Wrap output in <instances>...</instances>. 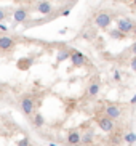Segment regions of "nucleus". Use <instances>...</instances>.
Instances as JSON below:
<instances>
[{"instance_id":"nucleus-1","label":"nucleus","mask_w":136,"mask_h":146,"mask_svg":"<svg viewBox=\"0 0 136 146\" xmlns=\"http://www.w3.org/2000/svg\"><path fill=\"white\" fill-rule=\"evenodd\" d=\"M96 124H98V127L104 133H112L114 129H115V120H112L111 117H107V116L99 117V119L96 120Z\"/></svg>"},{"instance_id":"nucleus-2","label":"nucleus","mask_w":136,"mask_h":146,"mask_svg":"<svg viewBox=\"0 0 136 146\" xmlns=\"http://www.w3.org/2000/svg\"><path fill=\"white\" fill-rule=\"evenodd\" d=\"M112 23V16L106 11H102V13H98L94 16V24L99 27V29H107V27L111 26Z\"/></svg>"},{"instance_id":"nucleus-3","label":"nucleus","mask_w":136,"mask_h":146,"mask_svg":"<svg viewBox=\"0 0 136 146\" xmlns=\"http://www.w3.org/2000/svg\"><path fill=\"white\" fill-rule=\"evenodd\" d=\"M34 109H35L34 100L30 98V96H24L21 100V111L24 112L26 116H32L34 114Z\"/></svg>"},{"instance_id":"nucleus-4","label":"nucleus","mask_w":136,"mask_h":146,"mask_svg":"<svg viewBox=\"0 0 136 146\" xmlns=\"http://www.w3.org/2000/svg\"><path fill=\"white\" fill-rule=\"evenodd\" d=\"M104 116L111 117L112 120H117L122 117V109H120V106H117V104H107L106 108H104Z\"/></svg>"},{"instance_id":"nucleus-5","label":"nucleus","mask_w":136,"mask_h":146,"mask_svg":"<svg viewBox=\"0 0 136 146\" xmlns=\"http://www.w3.org/2000/svg\"><path fill=\"white\" fill-rule=\"evenodd\" d=\"M69 60H71L74 68H82V66L85 64V56H83V53L77 52V50H72V52H71Z\"/></svg>"},{"instance_id":"nucleus-6","label":"nucleus","mask_w":136,"mask_h":146,"mask_svg":"<svg viewBox=\"0 0 136 146\" xmlns=\"http://www.w3.org/2000/svg\"><path fill=\"white\" fill-rule=\"evenodd\" d=\"M133 27H135V23L131 21V19H119L117 21V29L122 31L123 34H131L133 32Z\"/></svg>"},{"instance_id":"nucleus-7","label":"nucleus","mask_w":136,"mask_h":146,"mask_svg":"<svg viewBox=\"0 0 136 146\" xmlns=\"http://www.w3.org/2000/svg\"><path fill=\"white\" fill-rule=\"evenodd\" d=\"M80 140H82V133L79 130H71L67 133V137H66V141H67L69 146H79Z\"/></svg>"},{"instance_id":"nucleus-8","label":"nucleus","mask_w":136,"mask_h":146,"mask_svg":"<svg viewBox=\"0 0 136 146\" xmlns=\"http://www.w3.org/2000/svg\"><path fill=\"white\" fill-rule=\"evenodd\" d=\"M15 48V40L8 35H2L0 37V52H10Z\"/></svg>"},{"instance_id":"nucleus-9","label":"nucleus","mask_w":136,"mask_h":146,"mask_svg":"<svg viewBox=\"0 0 136 146\" xmlns=\"http://www.w3.org/2000/svg\"><path fill=\"white\" fill-rule=\"evenodd\" d=\"M27 18H29V15H27V10L26 8H16L13 11L15 23H24V21H27Z\"/></svg>"},{"instance_id":"nucleus-10","label":"nucleus","mask_w":136,"mask_h":146,"mask_svg":"<svg viewBox=\"0 0 136 146\" xmlns=\"http://www.w3.org/2000/svg\"><path fill=\"white\" fill-rule=\"evenodd\" d=\"M37 11L42 15H50L53 11V5L48 2V0H42V2H38L37 3Z\"/></svg>"},{"instance_id":"nucleus-11","label":"nucleus","mask_w":136,"mask_h":146,"mask_svg":"<svg viewBox=\"0 0 136 146\" xmlns=\"http://www.w3.org/2000/svg\"><path fill=\"white\" fill-rule=\"evenodd\" d=\"M99 90H101V87H99L98 82H91V84L88 85V88H86V93H88V96L94 98V96H98Z\"/></svg>"},{"instance_id":"nucleus-12","label":"nucleus","mask_w":136,"mask_h":146,"mask_svg":"<svg viewBox=\"0 0 136 146\" xmlns=\"http://www.w3.org/2000/svg\"><path fill=\"white\" fill-rule=\"evenodd\" d=\"M94 140V133L93 130H86L83 135H82V140H80V145H90V143H93Z\"/></svg>"},{"instance_id":"nucleus-13","label":"nucleus","mask_w":136,"mask_h":146,"mask_svg":"<svg viewBox=\"0 0 136 146\" xmlns=\"http://www.w3.org/2000/svg\"><path fill=\"white\" fill-rule=\"evenodd\" d=\"M69 56H71V50H67V48H61L59 52H58L56 61H58V63H63V61L69 60Z\"/></svg>"},{"instance_id":"nucleus-14","label":"nucleus","mask_w":136,"mask_h":146,"mask_svg":"<svg viewBox=\"0 0 136 146\" xmlns=\"http://www.w3.org/2000/svg\"><path fill=\"white\" fill-rule=\"evenodd\" d=\"M122 138H123V141L127 143V145H135L136 143V133L135 132H127V133H123L122 135Z\"/></svg>"},{"instance_id":"nucleus-15","label":"nucleus","mask_w":136,"mask_h":146,"mask_svg":"<svg viewBox=\"0 0 136 146\" xmlns=\"http://www.w3.org/2000/svg\"><path fill=\"white\" fill-rule=\"evenodd\" d=\"M32 124H34V127H37V129H40V127L45 125V119H43V116L40 112H35L34 119H32Z\"/></svg>"},{"instance_id":"nucleus-16","label":"nucleus","mask_w":136,"mask_h":146,"mask_svg":"<svg viewBox=\"0 0 136 146\" xmlns=\"http://www.w3.org/2000/svg\"><path fill=\"white\" fill-rule=\"evenodd\" d=\"M109 35H111L112 39H117V40H123L125 37H127V34H123V32H122V31H119V29L109 31Z\"/></svg>"},{"instance_id":"nucleus-17","label":"nucleus","mask_w":136,"mask_h":146,"mask_svg":"<svg viewBox=\"0 0 136 146\" xmlns=\"http://www.w3.org/2000/svg\"><path fill=\"white\" fill-rule=\"evenodd\" d=\"M32 61H34L32 58H22V60H21V63H19L18 66H19L21 69H27V68H30V64H32Z\"/></svg>"},{"instance_id":"nucleus-18","label":"nucleus","mask_w":136,"mask_h":146,"mask_svg":"<svg viewBox=\"0 0 136 146\" xmlns=\"http://www.w3.org/2000/svg\"><path fill=\"white\" fill-rule=\"evenodd\" d=\"M122 141H123V138L122 137H112V145L114 146H119Z\"/></svg>"},{"instance_id":"nucleus-19","label":"nucleus","mask_w":136,"mask_h":146,"mask_svg":"<svg viewBox=\"0 0 136 146\" xmlns=\"http://www.w3.org/2000/svg\"><path fill=\"white\" fill-rule=\"evenodd\" d=\"M130 69L136 72V56H133L131 60H130Z\"/></svg>"},{"instance_id":"nucleus-20","label":"nucleus","mask_w":136,"mask_h":146,"mask_svg":"<svg viewBox=\"0 0 136 146\" xmlns=\"http://www.w3.org/2000/svg\"><path fill=\"white\" fill-rule=\"evenodd\" d=\"M112 77H114V80H115V82H119L120 79H122V74H120V71H115Z\"/></svg>"},{"instance_id":"nucleus-21","label":"nucleus","mask_w":136,"mask_h":146,"mask_svg":"<svg viewBox=\"0 0 136 146\" xmlns=\"http://www.w3.org/2000/svg\"><path fill=\"white\" fill-rule=\"evenodd\" d=\"M18 146H29V138H22L21 141L18 143Z\"/></svg>"},{"instance_id":"nucleus-22","label":"nucleus","mask_w":136,"mask_h":146,"mask_svg":"<svg viewBox=\"0 0 136 146\" xmlns=\"http://www.w3.org/2000/svg\"><path fill=\"white\" fill-rule=\"evenodd\" d=\"M7 19V11L3 8H0V21H5Z\"/></svg>"},{"instance_id":"nucleus-23","label":"nucleus","mask_w":136,"mask_h":146,"mask_svg":"<svg viewBox=\"0 0 136 146\" xmlns=\"http://www.w3.org/2000/svg\"><path fill=\"white\" fill-rule=\"evenodd\" d=\"M131 53H133V56H136V40H135V43L131 45Z\"/></svg>"},{"instance_id":"nucleus-24","label":"nucleus","mask_w":136,"mask_h":146,"mask_svg":"<svg viewBox=\"0 0 136 146\" xmlns=\"http://www.w3.org/2000/svg\"><path fill=\"white\" fill-rule=\"evenodd\" d=\"M130 104H136V95H135V96H133L131 100H130Z\"/></svg>"},{"instance_id":"nucleus-25","label":"nucleus","mask_w":136,"mask_h":146,"mask_svg":"<svg viewBox=\"0 0 136 146\" xmlns=\"http://www.w3.org/2000/svg\"><path fill=\"white\" fill-rule=\"evenodd\" d=\"M131 34H133V37L136 39V24H135V27H133V32H131Z\"/></svg>"},{"instance_id":"nucleus-26","label":"nucleus","mask_w":136,"mask_h":146,"mask_svg":"<svg viewBox=\"0 0 136 146\" xmlns=\"http://www.w3.org/2000/svg\"><path fill=\"white\" fill-rule=\"evenodd\" d=\"M69 13H71V11H69V10H64V11H63V16H67Z\"/></svg>"},{"instance_id":"nucleus-27","label":"nucleus","mask_w":136,"mask_h":146,"mask_svg":"<svg viewBox=\"0 0 136 146\" xmlns=\"http://www.w3.org/2000/svg\"><path fill=\"white\" fill-rule=\"evenodd\" d=\"M0 31H7V26H3V24H0Z\"/></svg>"},{"instance_id":"nucleus-28","label":"nucleus","mask_w":136,"mask_h":146,"mask_svg":"<svg viewBox=\"0 0 136 146\" xmlns=\"http://www.w3.org/2000/svg\"><path fill=\"white\" fill-rule=\"evenodd\" d=\"M50 146H58V145H55V143H50Z\"/></svg>"},{"instance_id":"nucleus-29","label":"nucleus","mask_w":136,"mask_h":146,"mask_svg":"<svg viewBox=\"0 0 136 146\" xmlns=\"http://www.w3.org/2000/svg\"><path fill=\"white\" fill-rule=\"evenodd\" d=\"M66 2H72V3H74V2H75V0H66Z\"/></svg>"},{"instance_id":"nucleus-30","label":"nucleus","mask_w":136,"mask_h":146,"mask_svg":"<svg viewBox=\"0 0 136 146\" xmlns=\"http://www.w3.org/2000/svg\"><path fill=\"white\" fill-rule=\"evenodd\" d=\"M133 5H135V7H136V0H133Z\"/></svg>"}]
</instances>
